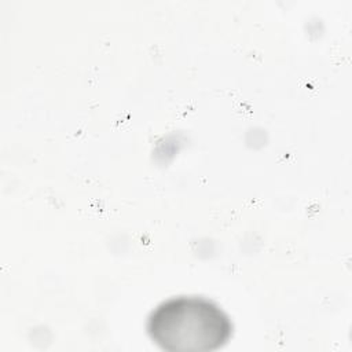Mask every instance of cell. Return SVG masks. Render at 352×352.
Instances as JSON below:
<instances>
[{
	"instance_id": "obj_1",
	"label": "cell",
	"mask_w": 352,
	"mask_h": 352,
	"mask_svg": "<svg viewBox=\"0 0 352 352\" xmlns=\"http://www.w3.org/2000/svg\"><path fill=\"white\" fill-rule=\"evenodd\" d=\"M147 333L153 342L165 351H214L231 338L232 323L212 300L177 296L162 301L151 311Z\"/></svg>"
}]
</instances>
